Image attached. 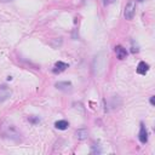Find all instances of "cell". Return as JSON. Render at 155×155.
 Returning a JSON list of instances; mask_svg holds the SVG:
<instances>
[{
	"instance_id": "14",
	"label": "cell",
	"mask_w": 155,
	"mask_h": 155,
	"mask_svg": "<svg viewBox=\"0 0 155 155\" xmlns=\"http://www.w3.org/2000/svg\"><path fill=\"white\" fill-rule=\"evenodd\" d=\"M1 2H7V1H11V0H0Z\"/></svg>"
},
{
	"instance_id": "5",
	"label": "cell",
	"mask_w": 155,
	"mask_h": 155,
	"mask_svg": "<svg viewBox=\"0 0 155 155\" xmlns=\"http://www.w3.org/2000/svg\"><path fill=\"white\" fill-rule=\"evenodd\" d=\"M138 138H139L140 143H143V144H145L148 142V131H147V128H145V126H144L143 122H140V128H139Z\"/></svg>"
},
{
	"instance_id": "12",
	"label": "cell",
	"mask_w": 155,
	"mask_h": 155,
	"mask_svg": "<svg viewBox=\"0 0 155 155\" xmlns=\"http://www.w3.org/2000/svg\"><path fill=\"white\" fill-rule=\"evenodd\" d=\"M111 2H114V0H104V5H109Z\"/></svg>"
},
{
	"instance_id": "3",
	"label": "cell",
	"mask_w": 155,
	"mask_h": 155,
	"mask_svg": "<svg viewBox=\"0 0 155 155\" xmlns=\"http://www.w3.org/2000/svg\"><path fill=\"white\" fill-rule=\"evenodd\" d=\"M12 91L10 90V87H7L6 85H0V102L6 101L10 96H11Z\"/></svg>"
},
{
	"instance_id": "4",
	"label": "cell",
	"mask_w": 155,
	"mask_h": 155,
	"mask_svg": "<svg viewBox=\"0 0 155 155\" xmlns=\"http://www.w3.org/2000/svg\"><path fill=\"white\" fill-rule=\"evenodd\" d=\"M54 86H56L58 90L64 91V92L71 91V88H73V85H71V82H69V81H58V82H56Z\"/></svg>"
},
{
	"instance_id": "1",
	"label": "cell",
	"mask_w": 155,
	"mask_h": 155,
	"mask_svg": "<svg viewBox=\"0 0 155 155\" xmlns=\"http://www.w3.org/2000/svg\"><path fill=\"white\" fill-rule=\"evenodd\" d=\"M1 133L6 137V138H11L13 140H18L21 138V133L18 132V130L11 125V124H4L1 126Z\"/></svg>"
},
{
	"instance_id": "6",
	"label": "cell",
	"mask_w": 155,
	"mask_h": 155,
	"mask_svg": "<svg viewBox=\"0 0 155 155\" xmlns=\"http://www.w3.org/2000/svg\"><path fill=\"white\" fill-rule=\"evenodd\" d=\"M67 68H68V64H67V63H64V62H62V61H58V62H56V64H54L52 71H53L54 74H57V73L64 71Z\"/></svg>"
},
{
	"instance_id": "15",
	"label": "cell",
	"mask_w": 155,
	"mask_h": 155,
	"mask_svg": "<svg viewBox=\"0 0 155 155\" xmlns=\"http://www.w3.org/2000/svg\"><path fill=\"white\" fill-rule=\"evenodd\" d=\"M137 1H139V2H140V1H144V0H137Z\"/></svg>"
},
{
	"instance_id": "9",
	"label": "cell",
	"mask_w": 155,
	"mask_h": 155,
	"mask_svg": "<svg viewBox=\"0 0 155 155\" xmlns=\"http://www.w3.org/2000/svg\"><path fill=\"white\" fill-rule=\"evenodd\" d=\"M69 126V122L65 121V120H58L54 122V127L58 128V130H67Z\"/></svg>"
},
{
	"instance_id": "11",
	"label": "cell",
	"mask_w": 155,
	"mask_h": 155,
	"mask_svg": "<svg viewBox=\"0 0 155 155\" xmlns=\"http://www.w3.org/2000/svg\"><path fill=\"white\" fill-rule=\"evenodd\" d=\"M29 121H31L33 124H36V122L39 121V119H36V117H35V119H34V117H29Z\"/></svg>"
},
{
	"instance_id": "8",
	"label": "cell",
	"mask_w": 155,
	"mask_h": 155,
	"mask_svg": "<svg viewBox=\"0 0 155 155\" xmlns=\"http://www.w3.org/2000/svg\"><path fill=\"white\" fill-rule=\"evenodd\" d=\"M149 70V65L145 62H139L138 67H137V73L140 75H145V73Z\"/></svg>"
},
{
	"instance_id": "10",
	"label": "cell",
	"mask_w": 155,
	"mask_h": 155,
	"mask_svg": "<svg viewBox=\"0 0 155 155\" xmlns=\"http://www.w3.org/2000/svg\"><path fill=\"white\" fill-rule=\"evenodd\" d=\"M86 136H87V131L86 130H78L76 131V137L79 138V139H85L86 138Z\"/></svg>"
},
{
	"instance_id": "13",
	"label": "cell",
	"mask_w": 155,
	"mask_h": 155,
	"mask_svg": "<svg viewBox=\"0 0 155 155\" xmlns=\"http://www.w3.org/2000/svg\"><path fill=\"white\" fill-rule=\"evenodd\" d=\"M150 104H151V105H154V104H155V102H154V96H151V97H150Z\"/></svg>"
},
{
	"instance_id": "7",
	"label": "cell",
	"mask_w": 155,
	"mask_h": 155,
	"mask_svg": "<svg viewBox=\"0 0 155 155\" xmlns=\"http://www.w3.org/2000/svg\"><path fill=\"white\" fill-rule=\"evenodd\" d=\"M115 53H116V57H117L120 61H122V59H125V58L127 57V51H126V48H124V47L120 46V45H117V46L115 47Z\"/></svg>"
},
{
	"instance_id": "2",
	"label": "cell",
	"mask_w": 155,
	"mask_h": 155,
	"mask_svg": "<svg viewBox=\"0 0 155 155\" xmlns=\"http://www.w3.org/2000/svg\"><path fill=\"white\" fill-rule=\"evenodd\" d=\"M134 12H136V2L133 0L128 1L125 6V11H124V16L126 19H132L133 16H134Z\"/></svg>"
}]
</instances>
